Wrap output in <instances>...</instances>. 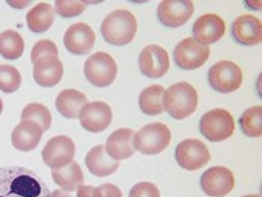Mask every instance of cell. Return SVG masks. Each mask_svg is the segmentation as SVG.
<instances>
[{
	"label": "cell",
	"mask_w": 262,
	"mask_h": 197,
	"mask_svg": "<svg viewBox=\"0 0 262 197\" xmlns=\"http://www.w3.org/2000/svg\"><path fill=\"white\" fill-rule=\"evenodd\" d=\"M51 191L38 174L24 167L0 168V197H50Z\"/></svg>",
	"instance_id": "obj_1"
},
{
	"label": "cell",
	"mask_w": 262,
	"mask_h": 197,
	"mask_svg": "<svg viewBox=\"0 0 262 197\" xmlns=\"http://www.w3.org/2000/svg\"><path fill=\"white\" fill-rule=\"evenodd\" d=\"M137 32V21L130 10L118 9L103 19L101 34L111 46H127Z\"/></svg>",
	"instance_id": "obj_2"
},
{
	"label": "cell",
	"mask_w": 262,
	"mask_h": 197,
	"mask_svg": "<svg viewBox=\"0 0 262 197\" xmlns=\"http://www.w3.org/2000/svg\"><path fill=\"white\" fill-rule=\"evenodd\" d=\"M198 105L195 88L188 82H178L165 89L163 108L175 120H184L194 114Z\"/></svg>",
	"instance_id": "obj_3"
},
{
	"label": "cell",
	"mask_w": 262,
	"mask_h": 197,
	"mask_svg": "<svg viewBox=\"0 0 262 197\" xmlns=\"http://www.w3.org/2000/svg\"><path fill=\"white\" fill-rule=\"evenodd\" d=\"M170 143V130L163 123H151L134 134L133 146L144 155H158Z\"/></svg>",
	"instance_id": "obj_4"
},
{
	"label": "cell",
	"mask_w": 262,
	"mask_h": 197,
	"mask_svg": "<svg viewBox=\"0 0 262 197\" xmlns=\"http://www.w3.org/2000/svg\"><path fill=\"white\" fill-rule=\"evenodd\" d=\"M200 131L210 142L226 141L234 133L233 115L227 110L214 108L201 117Z\"/></svg>",
	"instance_id": "obj_5"
},
{
	"label": "cell",
	"mask_w": 262,
	"mask_h": 197,
	"mask_svg": "<svg viewBox=\"0 0 262 197\" xmlns=\"http://www.w3.org/2000/svg\"><path fill=\"white\" fill-rule=\"evenodd\" d=\"M118 73L117 62L108 53H95L88 57L84 63V76L86 79L98 88L110 86L115 81Z\"/></svg>",
	"instance_id": "obj_6"
},
{
	"label": "cell",
	"mask_w": 262,
	"mask_h": 197,
	"mask_svg": "<svg viewBox=\"0 0 262 197\" xmlns=\"http://www.w3.org/2000/svg\"><path fill=\"white\" fill-rule=\"evenodd\" d=\"M242 70L230 60L217 62L208 70V84L214 91L222 94H230L237 91L242 85Z\"/></svg>",
	"instance_id": "obj_7"
},
{
	"label": "cell",
	"mask_w": 262,
	"mask_h": 197,
	"mask_svg": "<svg viewBox=\"0 0 262 197\" xmlns=\"http://www.w3.org/2000/svg\"><path fill=\"white\" fill-rule=\"evenodd\" d=\"M210 57V47L200 44L192 37L185 38L173 50V60L179 69L194 70L206 63Z\"/></svg>",
	"instance_id": "obj_8"
},
{
	"label": "cell",
	"mask_w": 262,
	"mask_h": 197,
	"mask_svg": "<svg viewBox=\"0 0 262 197\" xmlns=\"http://www.w3.org/2000/svg\"><path fill=\"white\" fill-rule=\"evenodd\" d=\"M175 158L179 167L187 171H195L203 168L210 162V150L198 139L182 141L175 149Z\"/></svg>",
	"instance_id": "obj_9"
},
{
	"label": "cell",
	"mask_w": 262,
	"mask_h": 197,
	"mask_svg": "<svg viewBox=\"0 0 262 197\" xmlns=\"http://www.w3.org/2000/svg\"><path fill=\"white\" fill-rule=\"evenodd\" d=\"M76 146L67 136H54L46 143L42 149V161L51 169L63 168L73 162Z\"/></svg>",
	"instance_id": "obj_10"
},
{
	"label": "cell",
	"mask_w": 262,
	"mask_h": 197,
	"mask_svg": "<svg viewBox=\"0 0 262 197\" xmlns=\"http://www.w3.org/2000/svg\"><path fill=\"white\" fill-rule=\"evenodd\" d=\"M200 183L207 196L225 197L234 188V175L226 167H213L201 175Z\"/></svg>",
	"instance_id": "obj_11"
},
{
	"label": "cell",
	"mask_w": 262,
	"mask_h": 197,
	"mask_svg": "<svg viewBox=\"0 0 262 197\" xmlns=\"http://www.w3.org/2000/svg\"><path fill=\"white\" fill-rule=\"evenodd\" d=\"M79 122L84 130L99 133L106 130L113 122V110L103 101L88 103L79 114Z\"/></svg>",
	"instance_id": "obj_12"
},
{
	"label": "cell",
	"mask_w": 262,
	"mask_h": 197,
	"mask_svg": "<svg viewBox=\"0 0 262 197\" xmlns=\"http://www.w3.org/2000/svg\"><path fill=\"white\" fill-rule=\"evenodd\" d=\"M139 67L144 76L151 79H159L166 75L169 69L168 51L156 44L146 46L141 50L139 57Z\"/></svg>",
	"instance_id": "obj_13"
},
{
	"label": "cell",
	"mask_w": 262,
	"mask_h": 197,
	"mask_svg": "<svg viewBox=\"0 0 262 197\" xmlns=\"http://www.w3.org/2000/svg\"><path fill=\"white\" fill-rule=\"evenodd\" d=\"M194 13V3L191 0H165L158 8V18L168 28L182 27Z\"/></svg>",
	"instance_id": "obj_14"
},
{
	"label": "cell",
	"mask_w": 262,
	"mask_h": 197,
	"mask_svg": "<svg viewBox=\"0 0 262 197\" xmlns=\"http://www.w3.org/2000/svg\"><path fill=\"white\" fill-rule=\"evenodd\" d=\"M226 24L223 19L214 13H207L196 19L194 27H192V34L194 40H196L200 44L204 46H211L217 43L220 38L225 35Z\"/></svg>",
	"instance_id": "obj_15"
},
{
	"label": "cell",
	"mask_w": 262,
	"mask_h": 197,
	"mask_svg": "<svg viewBox=\"0 0 262 197\" xmlns=\"http://www.w3.org/2000/svg\"><path fill=\"white\" fill-rule=\"evenodd\" d=\"M63 41H64L66 48L70 53L88 54L94 48L96 35H95L94 29L91 28L88 24L77 22V24H73L72 27L67 28Z\"/></svg>",
	"instance_id": "obj_16"
},
{
	"label": "cell",
	"mask_w": 262,
	"mask_h": 197,
	"mask_svg": "<svg viewBox=\"0 0 262 197\" xmlns=\"http://www.w3.org/2000/svg\"><path fill=\"white\" fill-rule=\"evenodd\" d=\"M232 37L242 46H258L262 41V24L253 15H242L232 25Z\"/></svg>",
	"instance_id": "obj_17"
},
{
	"label": "cell",
	"mask_w": 262,
	"mask_h": 197,
	"mask_svg": "<svg viewBox=\"0 0 262 197\" xmlns=\"http://www.w3.org/2000/svg\"><path fill=\"white\" fill-rule=\"evenodd\" d=\"M136 131L131 129H118L110 134L106 139L105 150L108 156L114 161H124L134 155V146H133V139H134Z\"/></svg>",
	"instance_id": "obj_18"
},
{
	"label": "cell",
	"mask_w": 262,
	"mask_h": 197,
	"mask_svg": "<svg viewBox=\"0 0 262 197\" xmlns=\"http://www.w3.org/2000/svg\"><path fill=\"white\" fill-rule=\"evenodd\" d=\"M63 63L58 57H46L34 63L32 76L39 86L51 88L56 86L63 77Z\"/></svg>",
	"instance_id": "obj_19"
},
{
	"label": "cell",
	"mask_w": 262,
	"mask_h": 197,
	"mask_svg": "<svg viewBox=\"0 0 262 197\" xmlns=\"http://www.w3.org/2000/svg\"><path fill=\"white\" fill-rule=\"evenodd\" d=\"M42 129L38 126L35 122H20L12 130V145L15 146V149L22 150V152H29V150L35 149L38 143L42 137Z\"/></svg>",
	"instance_id": "obj_20"
},
{
	"label": "cell",
	"mask_w": 262,
	"mask_h": 197,
	"mask_svg": "<svg viewBox=\"0 0 262 197\" xmlns=\"http://www.w3.org/2000/svg\"><path fill=\"white\" fill-rule=\"evenodd\" d=\"M86 167L88 169L96 175V177H106V175H111L114 174L118 167H120V162L111 160L105 150L103 145H98L92 149L88 152L86 155Z\"/></svg>",
	"instance_id": "obj_21"
},
{
	"label": "cell",
	"mask_w": 262,
	"mask_h": 197,
	"mask_svg": "<svg viewBox=\"0 0 262 197\" xmlns=\"http://www.w3.org/2000/svg\"><path fill=\"white\" fill-rule=\"evenodd\" d=\"M88 104L86 95L77 89H64L56 98V108L66 119H79L80 110Z\"/></svg>",
	"instance_id": "obj_22"
},
{
	"label": "cell",
	"mask_w": 262,
	"mask_h": 197,
	"mask_svg": "<svg viewBox=\"0 0 262 197\" xmlns=\"http://www.w3.org/2000/svg\"><path fill=\"white\" fill-rule=\"evenodd\" d=\"M51 177H53L56 184H58L64 191H70V193L77 190V187L82 186L84 181L83 171L80 169L79 164L75 161L63 167V168L53 169Z\"/></svg>",
	"instance_id": "obj_23"
},
{
	"label": "cell",
	"mask_w": 262,
	"mask_h": 197,
	"mask_svg": "<svg viewBox=\"0 0 262 197\" xmlns=\"http://www.w3.org/2000/svg\"><path fill=\"white\" fill-rule=\"evenodd\" d=\"M54 22V9L48 3H38L27 13V25L35 34H42Z\"/></svg>",
	"instance_id": "obj_24"
},
{
	"label": "cell",
	"mask_w": 262,
	"mask_h": 197,
	"mask_svg": "<svg viewBox=\"0 0 262 197\" xmlns=\"http://www.w3.org/2000/svg\"><path fill=\"white\" fill-rule=\"evenodd\" d=\"M163 94L165 89L160 85H150L146 89H143L139 96L141 111L146 115H159L163 113Z\"/></svg>",
	"instance_id": "obj_25"
},
{
	"label": "cell",
	"mask_w": 262,
	"mask_h": 197,
	"mask_svg": "<svg viewBox=\"0 0 262 197\" xmlns=\"http://www.w3.org/2000/svg\"><path fill=\"white\" fill-rule=\"evenodd\" d=\"M25 43L16 31H3L0 34V56L8 60H16L24 54Z\"/></svg>",
	"instance_id": "obj_26"
},
{
	"label": "cell",
	"mask_w": 262,
	"mask_h": 197,
	"mask_svg": "<svg viewBox=\"0 0 262 197\" xmlns=\"http://www.w3.org/2000/svg\"><path fill=\"white\" fill-rule=\"evenodd\" d=\"M241 129L249 137H261L262 134V107H251L241 115Z\"/></svg>",
	"instance_id": "obj_27"
},
{
	"label": "cell",
	"mask_w": 262,
	"mask_h": 197,
	"mask_svg": "<svg viewBox=\"0 0 262 197\" xmlns=\"http://www.w3.org/2000/svg\"><path fill=\"white\" fill-rule=\"evenodd\" d=\"M25 120L35 122L42 129V131H47L51 127V113L42 104H28L20 114V122H25Z\"/></svg>",
	"instance_id": "obj_28"
},
{
	"label": "cell",
	"mask_w": 262,
	"mask_h": 197,
	"mask_svg": "<svg viewBox=\"0 0 262 197\" xmlns=\"http://www.w3.org/2000/svg\"><path fill=\"white\" fill-rule=\"evenodd\" d=\"M22 77L16 67L10 65H0V91L5 94L16 92L20 86Z\"/></svg>",
	"instance_id": "obj_29"
},
{
	"label": "cell",
	"mask_w": 262,
	"mask_h": 197,
	"mask_svg": "<svg viewBox=\"0 0 262 197\" xmlns=\"http://www.w3.org/2000/svg\"><path fill=\"white\" fill-rule=\"evenodd\" d=\"M91 5L89 2H67V0H57L54 3L56 10L60 16L63 18H73V16H79L82 15L86 9V6Z\"/></svg>",
	"instance_id": "obj_30"
},
{
	"label": "cell",
	"mask_w": 262,
	"mask_h": 197,
	"mask_svg": "<svg viewBox=\"0 0 262 197\" xmlns=\"http://www.w3.org/2000/svg\"><path fill=\"white\" fill-rule=\"evenodd\" d=\"M46 57H58V48L51 40H41L31 50V62L37 63L38 60Z\"/></svg>",
	"instance_id": "obj_31"
},
{
	"label": "cell",
	"mask_w": 262,
	"mask_h": 197,
	"mask_svg": "<svg viewBox=\"0 0 262 197\" xmlns=\"http://www.w3.org/2000/svg\"><path fill=\"white\" fill-rule=\"evenodd\" d=\"M130 197H160V191L151 183H139L130 190Z\"/></svg>",
	"instance_id": "obj_32"
},
{
	"label": "cell",
	"mask_w": 262,
	"mask_h": 197,
	"mask_svg": "<svg viewBox=\"0 0 262 197\" xmlns=\"http://www.w3.org/2000/svg\"><path fill=\"white\" fill-rule=\"evenodd\" d=\"M77 197H102L99 187H91V186H79L77 187Z\"/></svg>",
	"instance_id": "obj_33"
},
{
	"label": "cell",
	"mask_w": 262,
	"mask_h": 197,
	"mask_svg": "<svg viewBox=\"0 0 262 197\" xmlns=\"http://www.w3.org/2000/svg\"><path fill=\"white\" fill-rule=\"evenodd\" d=\"M99 190H101L102 197H122L121 190L114 184H110V183L99 186Z\"/></svg>",
	"instance_id": "obj_34"
},
{
	"label": "cell",
	"mask_w": 262,
	"mask_h": 197,
	"mask_svg": "<svg viewBox=\"0 0 262 197\" xmlns=\"http://www.w3.org/2000/svg\"><path fill=\"white\" fill-rule=\"evenodd\" d=\"M8 5H10L12 8H18V9H20V8H25V6L31 5V2H9Z\"/></svg>",
	"instance_id": "obj_35"
},
{
	"label": "cell",
	"mask_w": 262,
	"mask_h": 197,
	"mask_svg": "<svg viewBox=\"0 0 262 197\" xmlns=\"http://www.w3.org/2000/svg\"><path fill=\"white\" fill-rule=\"evenodd\" d=\"M50 197H72V196H70V194H67L64 190H54V191H51Z\"/></svg>",
	"instance_id": "obj_36"
},
{
	"label": "cell",
	"mask_w": 262,
	"mask_h": 197,
	"mask_svg": "<svg viewBox=\"0 0 262 197\" xmlns=\"http://www.w3.org/2000/svg\"><path fill=\"white\" fill-rule=\"evenodd\" d=\"M2 111H3V101L0 100V114H2Z\"/></svg>",
	"instance_id": "obj_37"
},
{
	"label": "cell",
	"mask_w": 262,
	"mask_h": 197,
	"mask_svg": "<svg viewBox=\"0 0 262 197\" xmlns=\"http://www.w3.org/2000/svg\"><path fill=\"white\" fill-rule=\"evenodd\" d=\"M244 197H261L259 194H248V196H244Z\"/></svg>",
	"instance_id": "obj_38"
}]
</instances>
